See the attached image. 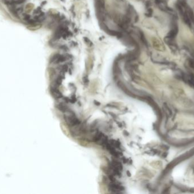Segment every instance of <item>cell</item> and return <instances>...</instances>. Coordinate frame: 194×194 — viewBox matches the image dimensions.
Here are the masks:
<instances>
[{
  "label": "cell",
  "mask_w": 194,
  "mask_h": 194,
  "mask_svg": "<svg viewBox=\"0 0 194 194\" xmlns=\"http://www.w3.org/2000/svg\"><path fill=\"white\" fill-rule=\"evenodd\" d=\"M177 34V31L176 29H174L172 31L170 32V33L168 35V38H174Z\"/></svg>",
  "instance_id": "3"
},
{
  "label": "cell",
  "mask_w": 194,
  "mask_h": 194,
  "mask_svg": "<svg viewBox=\"0 0 194 194\" xmlns=\"http://www.w3.org/2000/svg\"><path fill=\"white\" fill-rule=\"evenodd\" d=\"M51 93L53 97H55L56 98H59L63 97L61 93L57 89L56 87H53L51 88Z\"/></svg>",
  "instance_id": "2"
},
{
  "label": "cell",
  "mask_w": 194,
  "mask_h": 194,
  "mask_svg": "<svg viewBox=\"0 0 194 194\" xmlns=\"http://www.w3.org/2000/svg\"><path fill=\"white\" fill-rule=\"evenodd\" d=\"M110 144H111V145L114 146L116 147H119L120 146V142H119V141L111 140L110 141Z\"/></svg>",
  "instance_id": "4"
},
{
  "label": "cell",
  "mask_w": 194,
  "mask_h": 194,
  "mask_svg": "<svg viewBox=\"0 0 194 194\" xmlns=\"http://www.w3.org/2000/svg\"><path fill=\"white\" fill-rule=\"evenodd\" d=\"M66 122L68 123V124L71 125H76L78 124H79L78 120L74 116L72 115H70L68 116H65V117Z\"/></svg>",
  "instance_id": "1"
}]
</instances>
